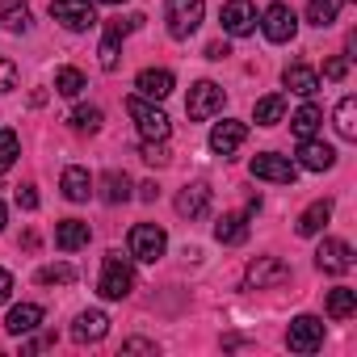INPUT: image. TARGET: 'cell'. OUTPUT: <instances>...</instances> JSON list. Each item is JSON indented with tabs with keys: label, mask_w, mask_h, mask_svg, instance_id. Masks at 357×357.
<instances>
[{
	"label": "cell",
	"mask_w": 357,
	"mask_h": 357,
	"mask_svg": "<svg viewBox=\"0 0 357 357\" xmlns=\"http://www.w3.org/2000/svg\"><path fill=\"white\" fill-rule=\"evenodd\" d=\"M130 257L135 261H143V265H155L160 257H164V248H168V236L155 227V223H139V227H130Z\"/></svg>",
	"instance_id": "cell-5"
},
{
	"label": "cell",
	"mask_w": 357,
	"mask_h": 357,
	"mask_svg": "<svg viewBox=\"0 0 357 357\" xmlns=\"http://www.w3.org/2000/svg\"><path fill=\"white\" fill-rule=\"evenodd\" d=\"M101 5H126V0H101Z\"/></svg>",
	"instance_id": "cell-45"
},
{
	"label": "cell",
	"mask_w": 357,
	"mask_h": 357,
	"mask_svg": "<svg viewBox=\"0 0 357 357\" xmlns=\"http://www.w3.org/2000/svg\"><path fill=\"white\" fill-rule=\"evenodd\" d=\"M122 353H155V344H151V340H139V336H135V340H126V344H122Z\"/></svg>",
	"instance_id": "cell-40"
},
{
	"label": "cell",
	"mask_w": 357,
	"mask_h": 357,
	"mask_svg": "<svg viewBox=\"0 0 357 357\" xmlns=\"http://www.w3.org/2000/svg\"><path fill=\"white\" fill-rule=\"evenodd\" d=\"M68 122H72V130H89L93 135V130H101V109L97 105H80V109H72Z\"/></svg>",
	"instance_id": "cell-33"
},
{
	"label": "cell",
	"mask_w": 357,
	"mask_h": 357,
	"mask_svg": "<svg viewBox=\"0 0 357 357\" xmlns=\"http://www.w3.org/2000/svg\"><path fill=\"white\" fill-rule=\"evenodd\" d=\"M252 176L257 181H273V185H294V176H298V168L286 160V155H273V151H261V155H252Z\"/></svg>",
	"instance_id": "cell-7"
},
{
	"label": "cell",
	"mask_w": 357,
	"mask_h": 357,
	"mask_svg": "<svg viewBox=\"0 0 357 357\" xmlns=\"http://www.w3.org/2000/svg\"><path fill=\"white\" fill-rule=\"evenodd\" d=\"M17 206H22V211H38V194H34V185H22V190H17Z\"/></svg>",
	"instance_id": "cell-39"
},
{
	"label": "cell",
	"mask_w": 357,
	"mask_h": 357,
	"mask_svg": "<svg viewBox=\"0 0 357 357\" xmlns=\"http://www.w3.org/2000/svg\"><path fill=\"white\" fill-rule=\"evenodd\" d=\"M126 114L135 118L139 135H143V139H151V143H164V139L172 135V122H168V114H164L155 101H147V97H126Z\"/></svg>",
	"instance_id": "cell-1"
},
{
	"label": "cell",
	"mask_w": 357,
	"mask_h": 357,
	"mask_svg": "<svg viewBox=\"0 0 357 357\" xmlns=\"http://www.w3.org/2000/svg\"><path fill=\"white\" fill-rule=\"evenodd\" d=\"M227 55H231L227 43H211V47H206V59H227Z\"/></svg>",
	"instance_id": "cell-42"
},
{
	"label": "cell",
	"mask_w": 357,
	"mask_h": 357,
	"mask_svg": "<svg viewBox=\"0 0 357 357\" xmlns=\"http://www.w3.org/2000/svg\"><path fill=\"white\" fill-rule=\"evenodd\" d=\"M118 43H122V38L105 30V38H101V51H97V55H101V68H105V72H114V68H118V55H122V51H118Z\"/></svg>",
	"instance_id": "cell-35"
},
{
	"label": "cell",
	"mask_w": 357,
	"mask_h": 357,
	"mask_svg": "<svg viewBox=\"0 0 357 357\" xmlns=\"http://www.w3.org/2000/svg\"><path fill=\"white\" fill-rule=\"evenodd\" d=\"M215 240H219V244H227V248L244 244V240H248V215H240V211L223 215V219L215 223Z\"/></svg>",
	"instance_id": "cell-20"
},
{
	"label": "cell",
	"mask_w": 357,
	"mask_h": 357,
	"mask_svg": "<svg viewBox=\"0 0 357 357\" xmlns=\"http://www.w3.org/2000/svg\"><path fill=\"white\" fill-rule=\"evenodd\" d=\"M328 219H332V202H328V198L311 202V206H307V211L298 215V236H319Z\"/></svg>",
	"instance_id": "cell-23"
},
{
	"label": "cell",
	"mask_w": 357,
	"mask_h": 357,
	"mask_svg": "<svg viewBox=\"0 0 357 357\" xmlns=\"http://www.w3.org/2000/svg\"><path fill=\"white\" fill-rule=\"evenodd\" d=\"M63 198L68 202H89V194H93V176H89V168H80V164H72V168H63Z\"/></svg>",
	"instance_id": "cell-19"
},
{
	"label": "cell",
	"mask_w": 357,
	"mask_h": 357,
	"mask_svg": "<svg viewBox=\"0 0 357 357\" xmlns=\"http://www.w3.org/2000/svg\"><path fill=\"white\" fill-rule=\"evenodd\" d=\"M319 122H324L319 105H311V101H307V105H298V109H294V118H290V130H294L298 139H311V135L319 130Z\"/></svg>",
	"instance_id": "cell-27"
},
{
	"label": "cell",
	"mask_w": 357,
	"mask_h": 357,
	"mask_svg": "<svg viewBox=\"0 0 357 357\" xmlns=\"http://www.w3.org/2000/svg\"><path fill=\"white\" fill-rule=\"evenodd\" d=\"M84 89H89V84H84V76H80L76 68H59V72H55V93H59V97H80Z\"/></svg>",
	"instance_id": "cell-30"
},
{
	"label": "cell",
	"mask_w": 357,
	"mask_h": 357,
	"mask_svg": "<svg viewBox=\"0 0 357 357\" xmlns=\"http://www.w3.org/2000/svg\"><path fill=\"white\" fill-rule=\"evenodd\" d=\"M244 139H248V126L236 122V118H223V122H215V130H211V151H215V155H231V151L244 147Z\"/></svg>",
	"instance_id": "cell-12"
},
{
	"label": "cell",
	"mask_w": 357,
	"mask_h": 357,
	"mask_svg": "<svg viewBox=\"0 0 357 357\" xmlns=\"http://www.w3.org/2000/svg\"><path fill=\"white\" fill-rule=\"evenodd\" d=\"M336 130H340V139H357V101L353 97H340V105H336Z\"/></svg>",
	"instance_id": "cell-29"
},
{
	"label": "cell",
	"mask_w": 357,
	"mask_h": 357,
	"mask_svg": "<svg viewBox=\"0 0 357 357\" xmlns=\"http://www.w3.org/2000/svg\"><path fill=\"white\" fill-rule=\"evenodd\" d=\"M298 164H303L307 172H324V168H332V164H336V151L311 135V139H298Z\"/></svg>",
	"instance_id": "cell-16"
},
{
	"label": "cell",
	"mask_w": 357,
	"mask_h": 357,
	"mask_svg": "<svg viewBox=\"0 0 357 357\" xmlns=\"http://www.w3.org/2000/svg\"><path fill=\"white\" fill-rule=\"evenodd\" d=\"M282 80H286V89L298 93V97H311V93L319 89V76H315V68H307V63H290V68L282 72Z\"/></svg>",
	"instance_id": "cell-22"
},
{
	"label": "cell",
	"mask_w": 357,
	"mask_h": 357,
	"mask_svg": "<svg viewBox=\"0 0 357 357\" xmlns=\"http://www.w3.org/2000/svg\"><path fill=\"white\" fill-rule=\"evenodd\" d=\"M206 211H211V185L206 181H194L176 194V215L181 219H202Z\"/></svg>",
	"instance_id": "cell-14"
},
{
	"label": "cell",
	"mask_w": 357,
	"mask_h": 357,
	"mask_svg": "<svg viewBox=\"0 0 357 357\" xmlns=\"http://www.w3.org/2000/svg\"><path fill=\"white\" fill-rule=\"evenodd\" d=\"M38 324H43V307H38V303H22V307L9 311L5 332H9V336H26V332H34Z\"/></svg>",
	"instance_id": "cell-21"
},
{
	"label": "cell",
	"mask_w": 357,
	"mask_h": 357,
	"mask_svg": "<svg viewBox=\"0 0 357 357\" xmlns=\"http://www.w3.org/2000/svg\"><path fill=\"white\" fill-rule=\"evenodd\" d=\"M101 198H105L109 206L126 202V198H130V176H126V172H118V168H114V172H105V176H101Z\"/></svg>",
	"instance_id": "cell-26"
},
{
	"label": "cell",
	"mask_w": 357,
	"mask_h": 357,
	"mask_svg": "<svg viewBox=\"0 0 357 357\" xmlns=\"http://www.w3.org/2000/svg\"><path fill=\"white\" fill-rule=\"evenodd\" d=\"M0 22L13 34H26L30 30V5L26 0H5V5H0Z\"/></svg>",
	"instance_id": "cell-25"
},
{
	"label": "cell",
	"mask_w": 357,
	"mask_h": 357,
	"mask_svg": "<svg viewBox=\"0 0 357 357\" xmlns=\"http://www.w3.org/2000/svg\"><path fill=\"white\" fill-rule=\"evenodd\" d=\"M324 76H328V80H344V76H349V59H344V55L328 59V63H324Z\"/></svg>",
	"instance_id": "cell-38"
},
{
	"label": "cell",
	"mask_w": 357,
	"mask_h": 357,
	"mask_svg": "<svg viewBox=\"0 0 357 357\" xmlns=\"http://www.w3.org/2000/svg\"><path fill=\"white\" fill-rule=\"evenodd\" d=\"M261 30H265V38L269 43H290L294 38V30H298V17H294V9L290 5H269L265 9V17H261Z\"/></svg>",
	"instance_id": "cell-10"
},
{
	"label": "cell",
	"mask_w": 357,
	"mask_h": 357,
	"mask_svg": "<svg viewBox=\"0 0 357 357\" xmlns=\"http://www.w3.org/2000/svg\"><path fill=\"white\" fill-rule=\"evenodd\" d=\"M353 311H357V290L336 286V290L328 294V315H332V319H349Z\"/></svg>",
	"instance_id": "cell-28"
},
{
	"label": "cell",
	"mask_w": 357,
	"mask_h": 357,
	"mask_svg": "<svg viewBox=\"0 0 357 357\" xmlns=\"http://www.w3.org/2000/svg\"><path fill=\"white\" fill-rule=\"evenodd\" d=\"M13 89H17V63L0 59V93H13Z\"/></svg>",
	"instance_id": "cell-37"
},
{
	"label": "cell",
	"mask_w": 357,
	"mask_h": 357,
	"mask_svg": "<svg viewBox=\"0 0 357 357\" xmlns=\"http://www.w3.org/2000/svg\"><path fill=\"white\" fill-rule=\"evenodd\" d=\"M155 194H160V190H155V181H147V185H139V198H143V202H155Z\"/></svg>",
	"instance_id": "cell-43"
},
{
	"label": "cell",
	"mask_w": 357,
	"mask_h": 357,
	"mask_svg": "<svg viewBox=\"0 0 357 357\" xmlns=\"http://www.w3.org/2000/svg\"><path fill=\"white\" fill-rule=\"evenodd\" d=\"M9 294H13V273L0 269V303H9Z\"/></svg>",
	"instance_id": "cell-41"
},
{
	"label": "cell",
	"mask_w": 357,
	"mask_h": 357,
	"mask_svg": "<svg viewBox=\"0 0 357 357\" xmlns=\"http://www.w3.org/2000/svg\"><path fill=\"white\" fill-rule=\"evenodd\" d=\"M38 282L43 286H68V282H76V269L72 265H43L38 269Z\"/></svg>",
	"instance_id": "cell-34"
},
{
	"label": "cell",
	"mask_w": 357,
	"mask_h": 357,
	"mask_svg": "<svg viewBox=\"0 0 357 357\" xmlns=\"http://www.w3.org/2000/svg\"><path fill=\"white\" fill-rule=\"evenodd\" d=\"M105 332H109V315L105 311H80L76 324H72V336L80 344H97V340H105Z\"/></svg>",
	"instance_id": "cell-17"
},
{
	"label": "cell",
	"mask_w": 357,
	"mask_h": 357,
	"mask_svg": "<svg viewBox=\"0 0 357 357\" xmlns=\"http://www.w3.org/2000/svg\"><path fill=\"white\" fill-rule=\"evenodd\" d=\"M51 17L72 30V34H84L97 26V9H93V0H51Z\"/></svg>",
	"instance_id": "cell-4"
},
{
	"label": "cell",
	"mask_w": 357,
	"mask_h": 357,
	"mask_svg": "<svg viewBox=\"0 0 357 357\" xmlns=\"http://www.w3.org/2000/svg\"><path fill=\"white\" fill-rule=\"evenodd\" d=\"M223 109V89L215 84V80H198L194 89H190V97H185V114L194 118V122H206V118H215Z\"/></svg>",
	"instance_id": "cell-6"
},
{
	"label": "cell",
	"mask_w": 357,
	"mask_h": 357,
	"mask_svg": "<svg viewBox=\"0 0 357 357\" xmlns=\"http://www.w3.org/2000/svg\"><path fill=\"white\" fill-rule=\"evenodd\" d=\"M164 17H168V34L172 38H190V34H198V26L206 17V0H168Z\"/></svg>",
	"instance_id": "cell-3"
},
{
	"label": "cell",
	"mask_w": 357,
	"mask_h": 357,
	"mask_svg": "<svg viewBox=\"0 0 357 357\" xmlns=\"http://www.w3.org/2000/svg\"><path fill=\"white\" fill-rule=\"evenodd\" d=\"M135 89H139V97H147V101H164V97L172 93V72H168V68H143L139 80H135Z\"/></svg>",
	"instance_id": "cell-15"
},
{
	"label": "cell",
	"mask_w": 357,
	"mask_h": 357,
	"mask_svg": "<svg viewBox=\"0 0 357 357\" xmlns=\"http://www.w3.org/2000/svg\"><path fill=\"white\" fill-rule=\"evenodd\" d=\"M307 22L319 26V30H328L336 22V0H307Z\"/></svg>",
	"instance_id": "cell-31"
},
{
	"label": "cell",
	"mask_w": 357,
	"mask_h": 357,
	"mask_svg": "<svg viewBox=\"0 0 357 357\" xmlns=\"http://www.w3.org/2000/svg\"><path fill=\"white\" fill-rule=\"evenodd\" d=\"M89 240H93V231H89V223H80V219H63V223L55 227L59 252H80V248H89Z\"/></svg>",
	"instance_id": "cell-18"
},
{
	"label": "cell",
	"mask_w": 357,
	"mask_h": 357,
	"mask_svg": "<svg viewBox=\"0 0 357 357\" xmlns=\"http://www.w3.org/2000/svg\"><path fill=\"white\" fill-rule=\"evenodd\" d=\"M223 30L231 38H248L257 30V5L252 0H223Z\"/></svg>",
	"instance_id": "cell-11"
},
{
	"label": "cell",
	"mask_w": 357,
	"mask_h": 357,
	"mask_svg": "<svg viewBox=\"0 0 357 357\" xmlns=\"http://www.w3.org/2000/svg\"><path fill=\"white\" fill-rule=\"evenodd\" d=\"M5 223H9V211H5V202H0V231H5Z\"/></svg>",
	"instance_id": "cell-44"
},
{
	"label": "cell",
	"mask_w": 357,
	"mask_h": 357,
	"mask_svg": "<svg viewBox=\"0 0 357 357\" xmlns=\"http://www.w3.org/2000/svg\"><path fill=\"white\" fill-rule=\"evenodd\" d=\"M17 155H22V139L13 130H0V172H9L17 164Z\"/></svg>",
	"instance_id": "cell-32"
},
{
	"label": "cell",
	"mask_w": 357,
	"mask_h": 357,
	"mask_svg": "<svg viewBox=\"0 0 357 357\" xmlns=\"http://www.w3.org/2000/svg\"><path fill=\"white\" fill-rule=\"evenodd\" d=\"M286 344H290V353H315V349L324 344V319L298 315V319L286 328Z\"/></svg>",
	"instance_id": "cell-8"
},
{
	"label": "cell",
	"mask_w": 357,
	"mask_h": 357,
	"mask_svg": "<svg viewBox=\"0 0 357 357\" xmlns=\"http://www.w3.org/2000/svg\"><path fill=\"white\" fill-rule=\"evenodd\" d=\"M290 282V265L278 261V257H257L248 265V286L252 290H273V286H286Z\"/></svg>",
	"instance_id": "cell-9"
},
{
	"label": "cell",
	"mask_w": 357,
	"mask_h": 357,
	"mask_svg": "<svg viewBox=\"0 0 357 357\" xmlns=\"http://www.w3.org/2000/svg\"><path fill=\"white\" fill-rule=\"evenodd\" d=\"M139 155H143L147 164H155V168H164V164H168V147H164V143H151V139H143Z\"/></svg>",
	"instance_id": "cell-36"
},
{
	"label": "cell",
	"mask_w": 357,
	"mask_h": 357,
	"mask_svg": "<svg viewBox=\"0 0 357 357\" xmlns=\"http://www.w3.org/2000/svg\"><path fill=\"white\" fill-rule=\"evenodd\" d=\"M135 290V269L122 252H109L101 261V278H97V294L101 298H126Z\"/></svg>",
	"instance_id": "cell-2"
},
{
	"label": "cell",
	"mask_w": 357,
	"mask_h": 357,
	"mask_svg": "<svg viewBox=\"0 0 357 357\" xmlns=\"http://www.w3.org/2000/svg\"><path fill=\"white\" fill-rule=\"evenodd\" d=\"M252 118H257V126H278V122L286 118V97H282V93L261 97V101H257V109H252Z\"/></svg>",
	"instance_id": "cell-24"
},
{
	"label": "cell",
	"mask_w": 357,
	"mask_h": 357,
	"mask_svg": "<svg viewBox=\"0 0 357 357\" xmlns=\"http://www.w3.org/2000/svg\"><path fill=\"white\" fill-rule=\"evenodd\" d=\"M315 265L324 269V273H349L353 269V248L344 244V240H324L319 248H315Z\"/></svg>",
	"instance_id": "cell-13"
}]
</instances>
